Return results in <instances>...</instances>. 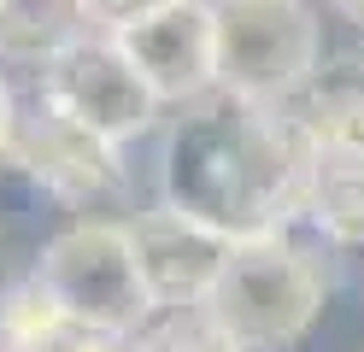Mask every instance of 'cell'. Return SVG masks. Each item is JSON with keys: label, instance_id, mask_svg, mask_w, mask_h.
Listing matches in <instances>:
<instances>
[{"label": "cell", "instance_id": "obj_1", "mask_svg": "<svg viewBox=\"0 0 364 352\" xmlns=\"http://www.w3.org/2000/svg\"><path fill=\"white\" fill-rule=\"evenodd\" d=\"M165 200L200 218L223 241L282 229L300 211V164L306 135L282 106L212 100L176 117L165 135Z\"/></svg>", "mask_w": 364, "mask_h": 352}, {"label": "cell", "instance_id": "obj_11", "mask_svg": "<svg viewBox=\"0 0 364 352\" xmlns=\"http://www.w3.org/2000/svg\"><path fill=\"white\" fill-rule=\"evenodd\" d=\"M129 352H241V346L223 335L200 305H182V311H171L165 323L141 329V335L129 341Z\"/></svg>", "mask_w": 364, "mask_h": 352}, {"label": "cell", "instance_id": "obj_2", "mask_svg": "<svg viewBox=\"0 0 364 352\" xmlns=\"http://www.w3.org/2000/svg\"><path fill=\"white\" fill-rule=\"evenodd\" d=\"M323 299H329V270L282 223V229L247 235V241H230L200 311L241 352H282L317 323Z\"/></svg>", "mask_w": 364, "mask_h": 352}, {"label": "cell", "instance_id": "obj_6", "mask_svg": "<svg viewBox=\"0 0 364 352\" xmlns=\"http://www.w3.org/2000/svg\"><path fill=\"white\" fill-rule=\"evenodd\" d=\"M41 94L106 141L141 135L159 112V94L129 65V53L118 41H95V36L77 41L71 53H59L53 65H41Z\"/></svg>", "mask_w": 364, "mask_h": 352}, {"label": "cell", "instance_id": "obj_15", "mask_svg": "<svg viewBox=\"0 0 364 352\" xmlns=\"http://www.w3.org/2000/svg\"><path fill=\"white\" fill-rule=\"evenodd\" d=\"M335 6H341V12H347V18L358 23V30H364V0H335Z\"/></svg>", "mask_w": 364, "mask_h": 352}, {"label": "cell", "instance_id": "obj_8", "mask_svg": "<svg viewBox=\"0 0 364 352\" xmlns=\"http://www.w3.org/2000/svg\"><path fill=\"white\" fill-rule=\"evenodd\" d=\"M124 229H129L135 265H141V282L153 294V311L200 305L218 265H223V252H230V241L218 229H206L188 211H176L171 200L153 206V211H135V223H124Z\"/></svg>", "mask_w": 364, "mask_h": 352}, {"label": "cell", "instance_id": "obj_3", "mask_svg": "<svg viewBox=\"0 0 364 352\" xmlns=\"http://www.w3.org/2000/svg\"><path fill=\"white\" fill-rule=\"evenodd\" d=\"M218 88L230 100L282 106L317 77V18L306 0H218Z\"/></svg>", "mask_w": 364, "mask_h": 352}, {"label": "cell", "instance_id": "obj_9", "mask_svg": "<svg viewBox=\"0 0 364 352\" xmlns=\"http://www.w3.org/2000/svg\"><path fill=\"white\" fill-rule=\"evenodd\" d=\"M300 211L323 235L358 247L364 241V147H347V141H306Z\"/></svg>", "mask_w": 364, "mask_h": 352}, {"label": "cell", "instance_id": "obj_13", "mask_svg": "<svg viewBox=\"0 0 364 352\" xmlns=\"http://www.w3.org/2000/svg\"><path fill=\"white\" fill-rule=\"evenodd\" d=\"M159 6H171V0H88V18L106 23V30H124V23L147 18V12H159Z\"/></svg>", "mask_w": 364, "mask_h": 352}, {"label": "cell", "instance_id": "obj_12", "mask_svg": "<svg viewBox=\"0 0 364 352\" xmlns=\"http://www.w3.org/2000/svg\"><path fill=\"white\" fill-rule=\"evenodd\" d=\"M6 352H129V335L53 311L41 329H30V335H24V341H12Z\"/></svg>", "mask_w": 364, "mask_h": 352}, {"label": "cell", "instance_id": "obj_7", "mask_svg": "<svg viewBox=\"0 0 364 352\" xmlns=\"http://www.w3.org/2000/svg\"><path fill=\"white\" fill-rule=\"evenodd\" d=\"M112 41L129 53L159 100H200L206 88H218V30L206 0H171L112 30Z\"/></svg>", "mask_w": 364, "mask_h": 352}, {"label": "cell", "instance_id": "obj_5", "mask_svg": "<svg viewBox=\"0 0 364 352\" xmlns=\"http://www.w3.org/2000/svg\"><path fill=\"white\" fill-rule=\"evenodd\" d=\"M30 182H41L59 200H100L124 188V164H118V141H106L95 129H82L71 112H59L48 94H36L30 106H12V129H6V153Z\"/></svg>", "mask_w": 364, "mask_h": 352}, {"label": "cell", "instance_id": "obj_14", "mask_svg": "<svg viewBox=\"0 0 364 352\" xmlns=\"http://www.w3.org/2000/svg\"><path fill=\"white\" fill-rule=\"evenodd\" d=\"M6 129H12V88L0 77V153H6Z\"/></svg>", "mask_w": 364, "mask_h": 352}, {"label": "cell", "instance_id": "obj_10", "mask_svg": "<svg viewBox=\"0 0 364 352\" xmlns=\"http://www.w3.org/2000/svg\"><path fill=\"white\" fill-rule=\"evenodd\" d=\"M88 36H95L88 0H0V59L53 65Z\"/></svg>", "mask_w": 364, "mask_h": 352}, {"label": "cell", "instance_id": "obj_4", "mask_svg": "<svg viewBox=\"0 0 364 352\" xmlns=\"http://www.w3.org/2000/svg\"><path fill=\"white\" fill-rule=\"evenodd\" d=\"M36 282L48 288V299L65 317L118 329V335H135L153 317V294L141 282L124 223H77L53 235L36 265Z\"/></svg>", "mask_w": 364, "mask_h": 352}]
</instances>
